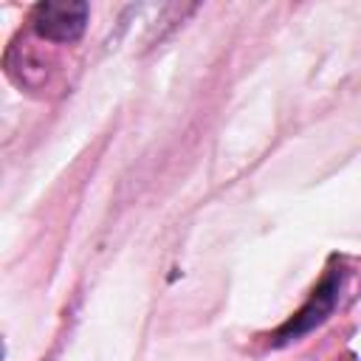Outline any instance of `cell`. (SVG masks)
I'll return each mask as SVG.
<instances>
[{
	"label": "cell",
	"instance_id": "obj_1",
	"mask_svg": "<svg viewBox=\"0 0 361 361\" xmlns=\"http://www.w3.org/2000/svg\"><path fill=\"white\" fill-rule=\"evenodd\" d=\"M344 282H347L344 265H330V268L324 271V276L319 279V285L310 290L307 302H305L282 327H276V333L271 336V344H274V347H285V344L299 341L302 336L313 333L316 327H322V324L333 316V310L338 307Z\"/></svg>",
	"mask_w": 361,
	"mask_h": 361
},
{
	"label": "cell",
	"instance_id": "obj_2",
	"mask_svg": "<svg viewBox=\"0 0 361 361\" xmlns=\"http://www.w3.org/2000/svg\"><path fill=\"white\" fill-rule=\"evenodd\" d=\"M31 28L39 39L48 42H76L90 20V6L82 0H48L31 8Z\"/></svg>",
	"mask_w": 361,
	"mask_h": 361
},
{
	"label": "cell",
	"instance_id": "obj_3",
	"mask_svg": "<svg viewBox=\"0 0 361 361\" xmlns=\"http://www.w3.org/2000/svg\"><path fill=\"white\" fill-rule=\"evenodd\" d=\"M336 361H355V355H353V353H347V355H341V358H336Z\"/></svg>",
	"mask_w": 361,
	"mask_h": 361
}]
</instances>
